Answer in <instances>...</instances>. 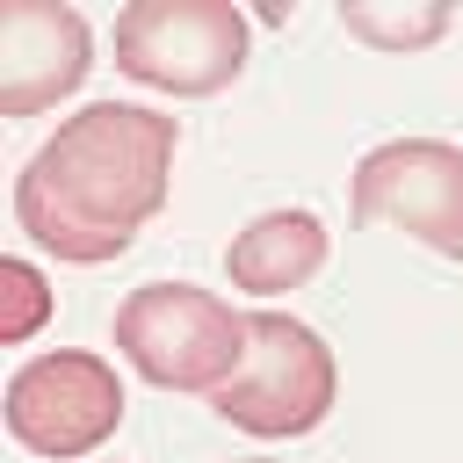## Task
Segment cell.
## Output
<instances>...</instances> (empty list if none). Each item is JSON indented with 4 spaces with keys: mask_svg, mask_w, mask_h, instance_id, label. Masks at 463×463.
Returning a JSON list of instances; mask_svg holds the SVG:
<instances>
[{
    "mask_svg": "<svg viewBox=\"0 0 463 463\" xmlns=\"http://www.w3.org/2000/svg\"><path fill=\"white\" fill-rule=\"evenodd\" d=\"M43 318H51V282H43V268L22 260V253H7V260H0V340L22 347L29 333H43Z\"/></svg>",
    "mask_w": 463,
    "mask_h": 463,
    "instance_id": "obj_10",
    "label": "cell"
},
{
    "mask_svg": "<svg viewBox=\"0 0 463 463\" xmlns=\"http://www.w3.org/2000/svg\"><path fill=\"white\" fill-rule=\"evenodd\" d=\"M7 434L29 449V456H94L116 427H123V383L101 354L87 347H51V354H29L14 376H7Z\"/></svg>",
    "mask_w": 463,
    "mask_h": 463,
    "instance_id": "obj_5",
    "label": "cell"
},
{
    "mask_svg": "<svg viewBox=\"0 0 463 463\" xmlns=\"http://www.w3.org/2000/svg\"><path fill=\"white\" fill-rule=\"evenodd\" d=\"M246 340H253V311H232L195 282H137L116 304V354L159 391L217 398L246 362Z\"/></svg>",
    "mask_w": 463,
    "mask_h": 463,
    "instance_id": "obj_2",
    "label": "cell"
},
{
    "mask_svg": "<svg viewBox=\"0 0 463 463\" xmlns=\"http://www.w3.org/2000/svg\"><path fill=\"white\" fill-rule=\"evenodd\" d=\"M354 224H391L441 260H463V145L449 137H391L354 159L347 188Z\"/></svg>",
    "mask_w": 463,
    "mask_h": 463,
    "instance_id": "obj_6",
    "label": "cell"
},
{
    "mask_svg": "<svg viewBox=\"0 0 463 463\" xmlns=\"http://www.w3.org/2000/svg\"><path fill=\"white\" fill-rule=\"evenodd\" d=\"M449 22H456L449 0H340V29L369 51H391V58L441 43Z\"/></svg>",
    "mask_w": 463,
    "mask_h": 463,
    "instance_id": "obj_9",
    "label": "cell"
},
{
    "mask_svg": "<svg viewBox=\"0 0 463 463\" xmlns=\"http://www.w3.org/2000/svg\"><path fill=\"white\" fill-rule=\"evenodd\" d=\"M87 65H94V36L80 7H58V0L0 7V116H43L87 80Z\"/></svg>",
    "mask_w": 463,
    "mask_h": 463,
    "instance_id": "obj_7",
    "label": "cell"
},
{
    "mask_svg": "<svg viewBox=\"0 0 463 463\" xmlns=\"http://www.w3.org/2000/svg\"><path fill=\"white\" fill-rule=\"evenodd\" d=\"M246 463H275V456H246Z\"/></svg>",
    "mask_w": 463,
    "mask_h": 463,
    "instance_id": "obj_11",
    "label": "cell"
},
{
    "mask_svg": "<svg viewBox=\"0 0 463 463\" xmlns=\"http://www.w3.org/2000/svg\"><path fill=\"white\" fill-rule=\"evenodd\" d=\"M174 145H181L174 116L137 101H87L22 159L14 224L43 253L72 268H101L130 253V239L159 217L174 181Z\"/></svg>",
    "mask_w": 463,
    "mask_h": 463,
    "instance_id": "obj_1",
    "label": "cell"
},
{
    "mask_svg": "<svg viewBox=\"0 0 463 463\" xmlns=\"http://www.w3.org/2000/svg\"><path fill=\"white\" fill-rule=\"evenodd\" d=\"M246 14L232 0H130L116 14V72L137 87L203 101L246 72Z\"/></svg>",
    "mask_w": 463,
    "mask_h": 463,
    "instance_id": "obj_3",
    "label": "cell"
},
{
    "mask_svg": "<svg viewBox=\"0 0 463 463\" xmlns=\"http://www.w3.org/2000/svg\"><path fill=\"white\" fill-rule=\"evenodd\" d=\"M333 398H340L333 347L289 311H253L246 362L210 405H217V420H232L260 441H282V434H311L333 412Z\"/></svg>",
    "mask_w": 463,
    "mask_h": 463,
    "instance_id": "obj_4",
    "label": "cell"
},
{
    "mask_svg": "<svg viewBox=\"0 0 463 463\" xmlns=\"http://www.w3.org/2000/svg\"><path fill=\"white\" fill-rule=\"evenodd\" d=\"M224 268H232V289H246V297L304 289V282L326 268V224H318L311 210H260V217L224 246Z\"/></svg>",
    "mask_w": 463,
    "mask_h": 463,
    "instance_id": "obj_8",
    "label": "cell"
}]
</instances>
